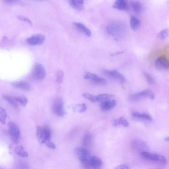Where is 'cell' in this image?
Segmentation results:
<instances>
[{
	"instance_id": "obj_21",
	"label": "cell",
	"mask_w": 169,
	"mask_h": 169,
	"mask_svg": "<svg viewBox=\"0 0 169 169\" xmlns=\"http://www.w3.org/2000/svg\"><path fill=\"white\" fill-rule=\"evenodd\" d=\"M131 5L135 13L138 14L141 13L142 10V6L139 2L136 1H131Z\"/></svg>"
},
{
	"instance_id": "obj_19",
	"label": "cell",
	"mask_w": 169,
	"mask_h": 169,
	"mask_svg": "<svg viewBox=\"0 0 169 169\" xmlns=\"http://www.w3.org/2000/svg\"><path fill=\"white\" fill-rule=\"evenodd\" d=\"M43 137L41 143L45 140H50L51 137V131L50 127L47 125H45L43 128Z\"/></svg>"
},
{
	"instance_id": "obj_17",
	"label": "cell",
	"mask_w": 169,
	"mask_h": 169,
	"mask_svg": "<svg viewBox=\"0 0 169 169\" xmlns=\"http://www.w3.org/2000/svg\"><path fill=\"white\" fill-rule=\"evenodd\" d=\"M75 26L78 30H79L88 37H90L92 35L91 31L88 28L86 27L84 24L79 23L75 22L73 23Z\"/></svg>"
},
{
	"instance_id": "obj_43",
	"label": "cell",
	"mask_w": 169,
	"mask_h": 169,
	"mask_svg": "<svg viewBox=\"0 0 169 169\" xmlns=\"http://www.w3.org/2000/svg\"><path fill=\"white\" fill-rule=\"evenodd\" d=\"M164 141L168 142L169 141V137H167L164 138Z\"/></svg>"
},
{
	"instance_id": "obj_38",
	"label": "cell",
	"mask_w": 169,
	"mask_h": 169,
	"mask_svg": "<svg viewBox=\"0 0 169 169\" xmlns=\"http://www.w3.org/2000/svg\"><path fill=\"white\" fill-rule=\"evenodd\" d=\"M130 168L128 166L125 164H120L115 168V169H129Z\"/></svg>"
},
{
	"instance_id": "obj_32",
	"label": "cell",
	"mask_w": 169,
	"mask_h": 169,
	"mask_svg": "<svg viewBox=\"0 0 169 169\" xmlns=\"http://www.w3.org/2000/svg\"><path fill=\"white\" fill-rule=\"evenodd\" d=\"M168 31L167 29L161 31L159 34V37L162 40L166 39L168 36Z\"/></svg>"
},
{
	"instance_id": "obj_42",
	"label": "cell",
	"mask_w": 169,
	"mask_h": 169,
	"mask_svg": "<svg viewBox=\"0 0 169 169\" xmlns=\"http://www.w3.org/2000/svg\"><path fill=\"white\" fill-rule=\"evenodd\" d=\"M123 53V51L118 52L117 53H113L111 54V56L113 57L115 56H116L119 54H122Z\"/></svg>"
},
{
	"instance_id": "obj_33",
	"label": "cell",
	"mask_w": 169,
	"mask_h": 169,
	"mask_svg": "<svg viewBox=\"0 0 169 169\" xmlns=\"http://www.w3.org/2000/svg\"><path fill=\"white\" fill-rule=\"evenodd\" d=\"M17 18L21 21L28 23L30 25H32V22L31 20L25 16L19 15L17 16Z\"/></svg>"
},
{
	"instance_id": "obj_15",
	"label": "cell",
	"mask_w": 169,
	"mask_h": 169,
	"mask_svg": "<svg viewBox=\"0 0 169 169\" xmlns=\"http://www.w3.org/2000/svg\"><path fill=\"white\" fill-rule=\"evenodd\" d=\"M12 85L15 88L22 89L26 91L29 90L31 89V86L29 84L24 81L15 82L12 83Z\"/></svg>"
},
{
	"instance_id": "obj_1",
	"label": "cell",
	"mask_w": 169,
	"mask_h": 169,
	"mask_svg": "<svg viewBox=\"0 0 169 169\" xmlns=\"http://www.w3.org/2000/svg\"><path fill=\"white\" fill-rule=\"evenodd\" d=\"M75 153L80 161L82 165L85 168H92V156L89 151L85 148L77 147L75 150Z\"/></svg>"
},
{
	"instance_id": "obj_36",
	"label": "cell",
	"mask_w": 169,
	"mask_h": 169,
	"mask_svg": "<svg viewBox=\"0 0 169 169\" xmlns=\"http://www.w3.org/2000/svg\"><path fill=\"white\" fill-rule=\"evenodd\" d=\"M119 121H120V124L122 125L123 127H127L129 126V123L125 119L124 117L122 116L119 118Z\"/></svg>"
},
{
	"instance_id": "obj_24",
	"label": "cell",
	"mask_w": 169,
	"mask_h": 169,
	"mask_svg": "<svg viewBox=\"0 0 169 169\" xmlns=\"http://www.w3.org/2000/svg\"><path fill=\"white\" fill-rule=\"evenodd\" d=\"M133 116L135 117L144 119L150 121L152 120V118L150 115L147 113L141 114L138 112H134L133 113Z\"/></svg>"
},
{
	"instance_id": "obj_35",
	"label": "cell",
	"mask_w": 169,
	"mask_h": 169,
	"mask_svg": "<svg viewBox=\"0 0 169 169\" xmlns=\"http://www.w3.org/2000/svg\"><path fill=\"white\" fill-rule=\"evenodd\" d=\"M18 168L19 169H28V165L26 163L23 162H19L17 165Z\"/></svg>"
},
{
	"instance_id": "obj_14",
	"label": "cell",
	"mask_w": 169,
	"mask_h": 169,
	"mask_svg": "<svg viewBox=\"0 0 169 169\" xmlns=\"http://www.w3.org/2000/svg\"><path fill=\"white\" fill-rule=\"evenodd\" d=\"M113 7L119 10H125L128 9V5L126 0H116Z\"/></svg>"
},
{
	"instance_id": "obj_37",
	"label": "cell",
	"mask_w": 169,
	"mask_h": 169,
	"mask_svg": "<svg viewBox=\"0 0 169 169\" xmlns=\"http://www.w3.org/2000/svg\"><path fill=\"white\" fill-rule=\"evenodd\" d=\"M90 135L89 134H86L83 140L84 141L83 143L85 146L88 145L90 141Z\"/></svg>"
},
{
	"instance_id": "obj_3",
	"label": "cell",
	"mask_w": 169,
	"mask_h": 169,
	"mask_svg": "<svg viewBox=\"0 0 169 169\" xmlns=\"http://www.w3.org/2000/svg\"><path fill=\"white\" fill-rule=\"evenodd\" d=\"M8 126L12 141L15 144L18 143L20 139V132L19 127L13 122H9Z\"/></svg>"
},
{
	"instance_id": "obj_28",
	"label": "cell",
	"mask_w": 169,
	"mask_h": 169,
	"mask_svg": "<svg viewBox=\"0 0 169 169\" xmlns=\"http://www.w3.org/2000/svg\"><path fill=\"white\" fill-rule=\"evenodd\" d=\"M36 135L37 139L39 141H41L43 137L42 128L40 126H37L36 130Z\"/></svg>"
},
{
	"instance_id": "obj_40",
	"label": "cell",
	"mask_w": 169,
	"mask_h": 169,
	"mask_svg": "<svg viewBox=\"0 0 169 169\" xmlns=\"http://www.w3.org/2000/svg\"><path fill=\"white\" fill-rule=\"evenodd\" d=\"M87 109L86 105L85 104H82L81 105V108L79 112L80 113L84 112Z\"/></svg>"
},
{
	"instance_id": "obj_18",
	"label": "cell",
	"mask_w": 169,
	"mask_h": 169,
	"mask_svg": "<svg viewBox=\"0 0 169 169\" xmlns=\"http://www.w3.org/2000/svg\"><path fill=\"white\" fill-rule=\"evenodd\" d=\"M91 165L92 167L94 168H100L102 166V161L98 156H94L92 157Z\"/></svg>"
},
{
	"instance_id": "obj_39",
	"label": "cell",
	"mask_w": 169,
	"mask_h": 169,
	"mask_svg": "<svg viewBox=\"0 0 169 169\" xmlns=\"http://www.w3.org/2000/svg\"><path fill=\"white\" fill-rule=\"evenodd\" d=\"M112 124L114 127L117 126L118 125L120 124L119 118L117 119H114L112 121Z\"/></svg>"
},
{
	"instance_id": "obj_31",
	"label": "cell",
	"mask_w": 169,
	"mask_h": 169,
	"mask_svg": "<svg viewBox=\"0 0 169 169\" xmlns=\"http://www.w3.org/2000/svg\"><path fill=\"white\" fill-rule=\"evenodd\" d=\"M144 75L145 76L146 79L148 83L150 85L153 84L155 83V80L149 73L146 72L144 73Z\"/></svg>"
},
{
	"instance_id": "obj_23",
	"label": "cell",
	"mask_w": 169,
	"mask_h": 169,
	"mask_svg": "<svg viewBox=\"0 0 169 169\" xmlns=\"http://www.w3.org/2000/svg\"><path fill=\"white\" fill-rule=\"evenodd\" d=\"M15 153L23 157H27L28 156V152L25 151L22 146L16 147L15 149Z\"/></svg>"
},
{
	"instance_id": "obj_13",
	"label": "cell",
	"mask_w": 169,
	"mask_h": 169,
	"mask_svg": "<svg viewBox=\"0 0 169 169\" xmlns=\"http://www.w3.org/2000/svg\"><path fill=\"white\" fill-rule=\"evenodd\" d=\"M116 105V102L114 100H110L101 102L100 105L101 108L104 110H108L112 109Z\"/></svg>"
},
{
	"instance_id": "obj_16",
	"label": "cell",
	"mask_w": 169,
	"mask_h": 169,
	"mask_svg": "<svg viewBox=\"0 0 169 169\" xmlns=\"http://www.w3.org/2000/svg\"><path fill=\"white\" fill-rule=\"evenodd\" d=\"M70 5L74 9L78 10L81 11L84 9V0H69Z\"/></svg>"
},
{
	"instance_id": "obj_4",
	"label": "cell",
	"mask_w": 169,
	"mask_h": 169,
	"mask_svg": "<svg viewBox=\"0 0 169 169\" xmlns=\"http://www.w3.org/2000/svg\"><path fill=\"white\" fill-rule=\"evenodd\" d=\"M146 97L153 100L155 97V95L151 90L146 89L141 92L132 94L129 97L130 100L134 101H139Z\"/></svg>"
},
{
	"instance_id": "obj_41",
	"label": "cell",
	"mask_w": 169,
	"mask_h": 169,
	"mask_svg": "<svg viewBox=\"0 0 169 169\" xmlns=\"http://www.w3.org/2000/svg\"><path fill=\"white\" fill-rule=\"evenodd\" d=\"M7 3L9 4H13L18 3L19 0H4Z\"/></svg>"
},
{
	"instance_id": "obj_30",
	"label": "cell",
	"mask_w": 169,
	"mask_h": 169,
	"mask_svg": "<svg viewBox=\"0 0 169 169\" xmlns=\"http://www.w3.org/2000/svg\"><path fill=\"white\" fill-rule=\"evenodd\" d=\"M83 97L86 99L89 100L92 102H96L97 101V96H94L91 94L85 93L83 94Z\"/></svg>"
},
{
	"instance_id": "obj_26",
	"label": "cell",
	"mask_w": 169,
	"mask_h": 169,
	"mask_svg": "<svg viewBox=\"0 0 169 169\" xmlns=\"http://www.w3.org/2000/svg\"><path fill=\"white\" fill-rule=\"evenodd\" d=\"M7 116L6 110L2 107H0V122L2 124H5L6 123Z\"/></svg>"
},
{
	"instance_id": "obj_22",
	"label": "cell",
	"mask_w": 169,
	"mask_h": 169,
	"mask_svg": "<svg viewBox=\"0 0 169 169\" xmlns=\"http://www.w3.org/2000/svg\"><path fill=\"white\" fill-rule=\"evenodd\" d=\"M141 23L139 20L134 16H131L130 19V26L132 30L136 31L139 28Z\"/></svg>"
},
{
	"instance_id": "obj_2",
	"label": "cell",
	"mask_w": 169,
	"mask_h": 169,
	"mask_svg": "<svg viewBox=\"0 0 169 169\" xmlns=\"http://www.w3.org/2000/svg\"><path fill=\"white\" fill-rule=\"evenodd\" d=\"M125 30L124 26L117 22L111 23L107 28L108 33L116 38H119L124 34Z\"/></svg>"
},
{
	"instance_id": "obj_8",
	"label": "cell",
	"mask_w": 169,
	"mask_h": 169,
	"mask_svg": "<svg viewBox=\"0 0 169 169\" xmlns=\"http://www.w3.org/2000/svg\"><path fill=\"white\" fill-rule=\"evenodd\" d=\"M53 110L54 113L59 116H63L65 114L64 103L61 99L57 98L53 103Z\"/></svg>"
},
{
	"instance_id": "obj_25",
	"label": "cell",
	"mask_w": 169,
	"mask_h": 169,
	"mask_svg": "<svg viewBox=\"0 0 169 169\" xmlns=\"http://www.w3.org/2000/svg\"><path fill=\"white\" fill-rule=\"evenodd\" d=\"M97 97V101L101 102L111 100L113 97L112 95L109 94H101Z\"/></svg>"
},
{
	"instance_id": "obj_5",
	"label": "cell",
	"mask_w": 169,
	"mask_h": 169,
	"mask_svg": "<svg viewBox=\"0 0 169 169\" xmlns=\"http://www.w3.org/2000/svg\"><path fill=\"white\" fill-rule=\"evenodd\" d=\"M46 75V72L42 64H36L33 70L32 76L36 80H42L44 79Z\"/></svg>"
},
{
	"instance_id": "obj_6",
	"label": "cell",
	"mask_w": 169,
	"mask_h": 169,
	"mask_svg": "<svg viewBox=\"0 0 169 169\" xmlns=\"http://www.w3.org/2000/svg\"><path fill=\"white\" fill-rule=\"evenodd\" d=\"M103 75L112 79L117 80L122 83H124L126 82L125 77L119 72L116 71H109L107 69L102 70Z\"/></svg>"
},
{
	"instance_id": "obj_27",
	"label": "cell",
	"mask_w": 169,
	"mask_h": 169,
	"mask_svg": "<svg viewBox=\"0 0 169 169\" xmlns=\"http://www.w3.org/2000/svg\"><path fill=\"white\" fill-rule=\"evenodd\" d=\"M15 100L23 106H25L28 103L27 98L24 96H17L14 97Z\"/></svg>"
},
{
	"instance_id": "obj_34",
	"label": "cell",
	"mask_w": 169,
	"mask_h": 169,
	"mask_svg": "<svg viewBox=\"0 0 169 169\" xmlns=\"http://www.w3.org/2000/svg\"><path fill=\"white\" fill-rule=\"evenodd\" d=\"M41 143L45 144L47 147L52 149H55L56 148L55 144L51 142L50 140H45Z\"/></svg>"
},
{
	"instance_id": "obj_29",
	"label": "cell",
	"mask_w": 169,
	"mask_h": 169,
	"mask_svg": "<svg viewBox=\"0 0 169 169\" xmlns=\"http://www.w3.org/2000/svg\"><path fill=\"white\" fill-rule=\"evenodd\" d=\"M56 81L58 83L63 81L64 77V73L62 71L57 72L56 74Z\"/></svg>"
},
{
	"instance_id": "obj_20",
	"label": "cell",
	"mask_w": 169,
	"mask_h": 169,
	"mask_svg": "<svg viewBox=\"0 0 169 169\" xmlns=\"http://www.w3.org/2000/svg\"><path fill=\"white\" fill-rule=\"evenodd\" d=\"M3 97L15 109H18V108L19 105L17 102L15 100L14 97L6 95H3Z\"/></svg>"
},
{
	"instance_id": "obj_7",
	"label": "cell",
	"mask_w": 169,
	"mask_h": 169,
	"mask_svg": "<svg viewBox=\"0 0 169 169\" xmlns=\"http://www.w3.org/2000/svg\"><path fill=\"white\" fill-rule=\"evenodd\" d=\"M141 155L144 157L150 160L159 162L163 164H166L167 163L166 158L162 155L152 154L146 151L141 152Z\"/></svg>"
},
{
	"instance_id": "obj_11",
	"label": "cell",
	"mask_w": 169,
	"mask_h": 169,
	"mask_svg": "<svg viewBox=\"0 0 169 169\" xmlns=\"http://www.w3.org/2000/svg\"><path fill=\"white\" fill-rule=\"evenodd\" d=\"M44 35L37 34L31 36L27 39V42L32 45H39L42 44L45 40Z\"/></svg>"
},
{
	"instance_id": "obj_9",
	"label": "cell",
	"mask_w": 169,
	"mask_h": 169,
	"mask_svg": "<svg viewBox=\"0 0 169 169\" xmlns=\"http://www.w3.org/2000/svg\"><path fill=\"white\" fill-rule=\"evenodd\" d=\"M85 79L91 80L94 83L99 85H105L107 83L106 80L96 74L90 72L86 73L84 76Z\"/></svg>"
},
{
	"instance_id": "obj_10",
	"label": "cell",
	"mask_w": 169,
	"mask_h": 169,
	"mask_svg": "<svg viewBox=\"0 0 169 169\" xmlns=\"http://www.w3.org/2000/svg\"><path fill=\"white\" fill-rule=\"evenodd\" d=\"M155 67L158 69L162 70H168L169 62L165 57L160 56L156 59L154 63Z\"/></svg>"
},
{
	"instance_id": "obj_12",
	"label": "cell",
	"mask_w": 169,
	"mask_h": 169,
	"mask_svg": "<svg viewBox=\"0 0 169 169\" xmlns=\"http://www.w3.org/2000/svg\"><path fill=\"white\" fill-rule=\"evenodd\" d=\"M131 146L134 149L141 151V152L146 151L147 148V145L145 142L138 140H134L132 142Z\"/></svg>"
}]
</instances>
